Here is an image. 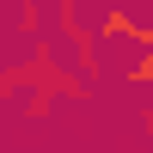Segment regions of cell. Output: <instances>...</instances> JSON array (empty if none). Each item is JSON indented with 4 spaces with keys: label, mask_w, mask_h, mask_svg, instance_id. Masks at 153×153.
Instances as JSON below:
<instances>
[{
    "label": "cell",
    "mask_w": 153,
    "mask_h": 153,
    "mask_svg": "<svg viewBox=\"0 0 153 153\" xmlns=\"http://www.w3.org/2000/svg\"><path fill=\"white\" fill-rule=\"evenodd\" d=\"M129 25H135L129 12H123V6H110L104 19H98V31H92V37H98V43H117V37H129Z\"/></svg>",
    "instance_id": "cell-1"
},
{
    "label": "cell",
    "mask_w": 153,
    "mask_h": 153,
    "mask_svg": "<svg viewBox=\"0 0 153 153\" xmlns=\"http://www.w3.org/2000/svg\"><path fill=\"white\" fill-rule=\"evenodd\" d=\"M123 80H129V86H153V49H141L135 68H123Z\"/></svg>",
    "instance_id": "cell-2"
},
{
    "label": "cell",
    "mask_w": 153,
    "mask_h": 153,
    "mask_svg": "<svg viewBox=\"0 0 153 153\" xmlns=\"http://www.w3.org/2000/svg\"><path fill=\"white\" fill-rule=\"evenodd\" d=\"M37 19H43V6H37V0H25V6H19V31H37Z\"/></svg>",
    "instance_id": "cell-3"
},
{
    "label": "cell",
    "mask_w": 153,
    "mask_h": 153,
    "mask_svg": "<svg viewBox=\"0 0 153 153\" xmlns=\"http://www.w3.org/2000/svg\"><path fill=\"white\" fill-rule=\"evenodd\" d=\"M129 43H141V49H153V25H141V19H135V25H129Z\"/></svg>",
    "instance_id": "cell-4"
}]
</instances>
